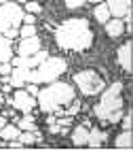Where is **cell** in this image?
Returning <instances> with one entry per match:
<instances>
[{
	"mask_svg": "<svg viewBox=\"0 0 133 151\" xmlns=\"http://www.w3.org/2000/svg\"><path fill=\"white\" fill-rule=\"evenodd\" d=\"M93 30H91L89 22L83 17H72L66 19L64 24L55 28V43L57 47L66 49V51H78L83 53L93 45Z\"/></svg>",
	"mask_w": 133,
	"mask_h": 151,
	"instance_id": "1",
	"label": "cell"
},
{
	"mask_svg": "<svg viewBox=\"0 0 133 151\" xmlns=\"http://www.w3.org/2000/svg\"><path fill=\"white\" fill-rule=\"evenodd\" d=\"M93 113L101 124H120L125 113V100H122V83L114 81L101 89L99 102L93 106Z\"/></svg>",
	"mask_w": 133,
	"mask_h": 151,
	"instance_id": "2",
	"label": "cell"
},
{
	"mask_svg": "<svg viewBox=\"0 0 133 151\" xmlns=\"http://www.w3.org/2000/svg\"><path fill=\"white\" fill-rule=\"evenodd\" d=\"M76 98L74 85L66 81H51L47 87L38 89V109L42 113H55L57 109H66Z\"/></svg>",
	"mask_w": 133,
	"mask_h": 151,
	"instance_id": "3",
	"label": "cell"
},
{
	"mask_svg": "<svg viewBox=\"0 0 133 151\" xmlns=\"http://www.w3.org/2000/svg\"><path fill=\"white\" fill-rule=\"evenodd\" d=\"M68 70V62L64 58H47L45 62H40L36 68L30 70V81L28 83H36V85H42V83H51V81H57Z\"/></svg>",
	"mask_w": 133,
	"mask_h": 151,
	"instance_id": "4",
	"label": "cell"
},
{
	"mask_svg": "<svg viewBox=\"0 0 133 151\" xmlns=\"http://www.w3.org/2000/svg\"><path fill=\"white\" fill-rule=\"evenodd\" d=\"M72 81L78 87V92L85 94V96H97V94H101V89H104V85H106L104 77H101L99 73H95L93 68H85V70L74 73Z\"/></svg>",
	"mask_w": 133,
	"mask_h": 151,
	"instance_id": "5",
	"label": "cell"
},
{
	"mask_svg": "<svg viewBox=\"0 0 133 151\" xmlns=\"http://www.w3.org/2000/svg\"><path fill=\"white\" fill-rule=\"evenodd\" d=\"M4 102H8L15 111H19V113H32V111L36 109V96L28 94L23 87H15V92L11 98H6Z\"/></svg>",
	"mask_w": 133,
	"mask_h": 151,
	"instance_id": "6",
	"label": "cell"
},
{
	"mask_svg": "<svg viewBox=\"0 0 133 151\" xmlns=\"http://www.w3.org/2000/svg\"><path fill=\"white\" fill-rule=\"evenodd\" d=\"M42 47L40 43V36H28V38H21L19 41V47H17V55H34L38 49Z\"/></svg>",
	"mask_w": 133,
	"mask_h": 151,
	"instance_id": "7",
	"label": "cell"
},
{
	"mask_svg": "<svg viewBox=\"0 0 133 151\" xmlns=\"http://www.w3.org/2000/svg\"><path fill=\"white\" fill-rule=\"evenodd\" d=\"M106 6L110 11V17L122 19L127 13H131V0H106Z\"/></svg>",
	"mask_w": 133,
	"mask_h": 151,
	"instance_id": "8",
	"label": "cell"
},
{
	"mask_svg": "<svg viewBox=\"0 0 133 151\" xmlns=\"http://www.w3.org/2000/svg\"><path fill=\"white\" fill-rule=\"evenodd\" d=\"M131 49H133V45H131V41H127L125 45L118 47V53H116V60L125 73H131V55H133Z\"/></svg>",
	"mask_w": 133,
	"mask_h": 151,
	"instance_id": "9",
	"label": "cell"
},
{
	"mask_svg": "<svg viewBox=\"0 0 133 151\" xmlns=\"http://www.w3.org/2000/svg\"><path fill=\"white\" fill-rule=\"evenodd\" d=\"M30 70L32 68H21V66H13L11 70V85L13 87H23L28 81H30Z\"/></svg>",
	"mask_w": 133,
	"mask_h": 151,
	"instance_id": "10",
	"label": "cell"
},
{
	"mask_svg": "<svg viewBox=\"0 0 133 151\" xmlns=\"http://www.w3.org/2000/svg\"><path fill=\"white\" fill-rule=\"evenodd\" d=\"M87 138H89V126H85V124L74 126L72 134H70L72 145H74V147H87Z\"/></svg>",
	"mask_w": 133,
	"mask_h": 151,
	"instance_id": "11",
	"label": "cell"
},
{
	"mask_svg": "<svg viewBox=\"0 0 133 151\" xmlns=\"http://www.w3.org/2000/svg\"><path fill=\"white\" fill-rule=\"evenodd\" d=\"M104 26H106V34L110 38H118V36L125 34V22L118 19V17H110Z\"/></svg>",
	"mask_w": 133,
	"mask_h": 151,
	"instance_id": "12",
	"label": "cell"
},
{
	"mask_svg": "<svg viewBox=\"0 0 133 151\" xmlns=\"http://www.w3.org/2000/svg\"><path fill=\"white\" fill-rule=\"evenodd\" d=\"M19 134H21V130L17 128V124H6L0 130V140L2 143H13V140H19Z\"/></svg>",
	"mask_w": 133,
	"mask_h": 151,
	"instance_id": "13",
	"label": "cell"
},
{
	"mask_svg": "<svg viewBox=\"0 0 133 151\" xmlns=\"http://www.w3.org/2000/svg\"><path fill=\"white\" fill-rule=\"evenodd\" d=\"M13 55H15L13 53V41L0 34V64L2 62H11Z\"/></svg>",
	"mask_w": 133,
	"mask_h": 151,
	"instance_id": "14",
	"label": "cell"
},
{
	"mask_svg": "<svg viewBox=\"0 0 133 151\" xmlns=\"http://www.w3.org/2000/svg\"><path fill=\"white\" fill-rule=\"evenodd\" d=\"M104 143H106V134L101 132V130H97V128H89L87 147H91V149H97V147H101Z\"/></svg>",
	"mask_w": 133,
	"mask_h": 151,
	"instance_id": "15",
	"label": "cell"
},
{
	"mask_svg": "<svg viewBox=\"0 0 133 151\" xmlns=\"http://www.w3.org/2000/svg\"><path fill=\"white\" fill-rule=\"evenodd\" d=\"M114 147H116V149H131V147H133L131 130H122V132L114 138Z\"/></svg>",
	"mask_w": 133,
	"mask_h": 151,
	"instance_id": "16",
	"label": "cell"
},
{
	"mask_svg": "<svg viewBox=\"0 0 133 151\" xmlns=\"http://www.w3.org/2000/svg\"><path fill=\"white\" fill-rule=\"evenodd\" d=\"M17 128L19 130H30V132H34V130H38L36 128V117H32V113H25L21 119H17Z\"/></svg>",
	"mask_w": 133,
	"mask_h": 151,
	"instance_id": "17",
	"label": "cell"
},
{
	"mask_svg": "<svg viewBox=\"0 0 133 151\" xmlns=\"http://www.w3.org/2000/svg\"><path fill=\"white\" fill-rule=\"evenodd\" d=\"M93 17H95V22H99V24H106L108 19H110V11H108L106 2L95 4V9H93Z\"/></svg>",
	"mask_w": 133,
	"mask_h": 151,
	"instance_id": "18",
	"label": "cell"
},
{
	"mask_svg": "<svg viewBox=\"0 0 133 151\" xmlns=\"http://www.w3.org/2000/svg\"><path fill=\"white\" fill-rule=\"evenodd\" d=\"M23 11L25 13H32V15H40V13H42V4L34 2V0H28V2L23 4Z\"/></svg>",
	"mask_w": 133,
	"mask_h": 151,
	"instance_id": "19",
	"label": "cell"
},
{
	"mask_svg": "<svg viewBox=\"0 0 133 151\" xmlns=\"http://www.w3.org/2000/svg\"><path fill=\"white\" fill-rule=\"evenodd\" d=\"M78 113H80V102H78V100L74 98L72 102H70V104L66 106V115H70V117H76Z\"/></svg>",
	"mask_w": 133,
	"mask_h": 151,
	"instance_id": "20",
	"label": "cell"
},
{
	"mask_svg": "<svg viewBox=\"0 0 133 151\" xmlns=\"http://www.w3.org/2000/svg\"><path fill=\"white\" fill-rule=\"evenodd\" d=\"M36 34V26H30V24H23L19 28V36L21 38H28V36H34Z\"/></svg>",
	"mask_w": 133,
	"mask_h": 151,
	"instance_id": "21",
	"label": "cell"
},
{
	"mask_svg": "<svg viewBox=\"0 0 133 151\" xmlns=\"http://www.w3.org/2000/svg\"><path fill=\"white\" fill-rule=\"evenodd\" d=\"M131 109H127L125 113H122V117H120V124H122V130H131Z\"/></svg>",
	"mask_w": 133,
	"mask_h": 151,
	"instance_id": "22",
	"label": "cell"
},
{
	"mask_svg": "<svg viewBox=\"0 0 133 151\" xmlns=\"http://www.w3.org/2000/svg\"><path fill=\"white\" fill-rule=\"evenodd\" d=\"M64 2H66V6L70 9V11H76V9H80L85 4V0H64Z\"/></svg>",
	"mask_w": 133,
	"mask_h": 151,
	"instance_id": "23",
	"label": "cell"
},
{
	"mask_svg": "<svg viewBox=\"0 0 133 151\" xmlns=\"http://www.w3.org/2000/svg\"><path fill=\"white\" fill-rule=\"evenodd\" d=\"M11 70H13L11 62H2V64H0V77H8V75H11Z\"/></svg>",
	"mask_w": 133,
	"mask_h": 151,
	"instance_id": "24",
	"label": "cell"
},
{
	"mask_svg": "<svg viewBox=\"0 0 133 151\" xmlns=\"http://www.w3.org/2000/svg\"><path fill=\"white\" fill-rule=\"evenodd\" d=\"M21 24L36 26V15H32V13H23V19H21Z\"/></svg>",
	"mask_w": 133,
	"mask_h": 151,
	"instance_id": "25",
	"label": "cell"
},
{
	"mask_svg": "<svg viewBox=\"0 0 133 151\" xmlns=\"http://www.w3.org/2000/svg\"><path fill=\"white\" fill-rule=\"evenodd\" d=\"M23 89H25L28 94H32V96H38V89H40V87H38L36 83H25V87H23Z\"/></svg>",
	"mask_w": 133,
	"mask_h": 151,
	"instance_id": "26",
	"label": "cell"
},
{
	"mask_svg": "<svg viewBox=\"0 0 133 151\" xmlns=\"http://www.w3.org/2000/svg\"><path fill=\"white\" fill-rule=\"evenodd\" d=\"M2 36H6V38H11V41H13V38H17V36H19V28H8Z\"/></svg>",
	"mask_w": 133,
	"mask_h": 151,
	"instance_id": "27",
	"label": "cell"
},
{
	"mask_svg": "<svg viewBox=\"0 0 133 151\" xmlns=\"http://www.w3.org/2000/svg\"><path fill=\"white\" fill-rule=\"evenodd\" d=\"M6 124H8V119H6V117L2 115V117H0V130H2V128H4Z\"/></svg>",
	"mask_w": 133,
	"mask_h": 151,
	"instance_id": "28",
	"label": "cell"
},
{
	"mask_svg": "<svg viewBox=\"0 0 133 151\" xmlns=\"http://www.w3.org/2000/svg\"><path fill=\"white\" fill-rule=\"evenodd\" d=\"M87 2H93V4H99V2H104V0H87Z\"/></svg>",
	"mask_w": 133,
	"mask_h": 151,
	"instance_id": "29",
	"label": "cell"
},
{
	"mask_svg": "<svg viewBox=\"0 0 133 151\" xmlns=\"http://www.w3.org/2000/svg\"><path fill=\"white\" fill-rule=\"evenodd\" d=\"M4 104V96H2V92H0V106Z\"/></svg>",
	"mask_w": 133,
	"mask_h": 151,
	"instance_id": "30",
	"label": "cell"
},
{
	"mask_svg": "<svg viewBox=\"0 0 133 151\" xmlns=\"http://www.w3.org/2000/svg\"><path fill=\"white\" fill-rule=\"evenodd\" d=\"M15 2H17V4H25V2H28V0H15Z\"/></svg>",
	"mask_w": 133,
	"mask_h": 151,
	"instance_id": "31",
	"label": "cell"
},
{
	"mask_svg": "<svg viewBox=\"0 0 133 151\" xmlns=\"http://www.w3.org/2000/svg\"><path fill=\"white\" fill-rule=\"evenodd\" d=\"M0 145H2V140H0Z\"/></svg>",
	"mask_w": 133,
	"mask_h": 151,
	"instance_id": "32",
	"label": "cell"
}]
</instances>
